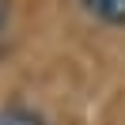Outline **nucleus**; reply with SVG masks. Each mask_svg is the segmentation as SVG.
<instances>
[{
	"mask_svg": "<svg viewBox=\"0 0 125 125\" xmlns=\"http://www.w3.org/2000/svg\"><path fill=\"white\" fill-rule=\"evenodd\" d=\"M0 23H4V0H0Z\"/></svg>",
	"mask_w": 125,
	"mask_h": 125,
	"instance_id": "obj_3",
	"label": "nucleus"
},
{
	"mask_svg": "<svg viewBox=\"0 0 125 125\" xmlns=\"http://www.w3.org/2000/svg\"><path fill=\"white\" fill-rule=\"evenodd\" d=\"M0 125H46L34 110H23V106H8L0 110Z\"/></svg>",
	"mask_w": 125,
	"mask_h": 125,
	"instance_id": "obj_2",
	"label": "nucleus"
},
{
	"mask_svg": "<svg viewBox=\"0 0 125 125\" xmlns=\"http://www.w3.org/2000/svg\"><path fill=\"white\" fill-rule=\"evenodd\" d=\"M87 8L102 19V23H114V27H125V0H83Z\"/></svg>",
	"mask_w": 125,
	"mask_h": 125,
	"instance_id": "obj_1",
	"label": "nucleus"
}]
</instances>
